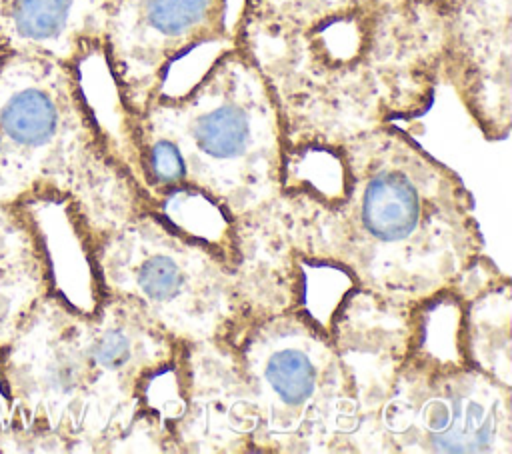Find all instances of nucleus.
I'll return each mask as SVG.
<instances>
[{
	"label": "nucleus",
	"instance_id": "nucleus-12",
	"mask_svg": "<svg viewBox=\"0 0 512 454\" xmlns=\"http://www.w3.org/2000/svg\"><path fill=\"white\" fill-rule=\"evenodd\" d=\"M0 204H38L36 190L12 152L0 126Z\"/></svg>",
	"mask_w": 512,
	"mask_h": 454
},
{
	"label": "nucleus",
	"instance_id": "nucleus-6",
	"mask_svg": "<svg viewBox=\"0 0 512 454\" xmlns=\"http://www.w3.org/2000/svg\"><path fill=\"white\" fill-rule=\"evenodd\" d=\"M0 126L38 204L64 208L84 258L100 238L154 210L128 146L92 110L78 66L0 54Z\"/></svg>",
	"mask_w": 512,
	"mask_h": 454
},
{
	"label": "nucleus",
	"instance_id": "nucleus-8",
	"mask_svg": "<svg viewBox=\"0 0 512 454\" xmlns=\"http://www.w3.org/2000/svg\"><path fill=\"white\" fill-rule=\"evenodd\" d=\"M464 304L444 348L420 326L378 408L380 450L494 454L512 448L510 384L476 366L466 348Z\"/></svg>",
	"mask_w": 512,
	"mask_h": 454
},
{
	"label": "nucleus",
	"instance_id": "nucleus-4",
	"mask_svg": "<svg viewBox=\"0 0 512 454\" xmlns=\"http://www.w3.org/2000/svg\"><path fill=\"white\" fill-rule=\"evenodd\" d=\"M154 210L174 220L204 204L232 246L234 230L280 192L286 134L272 90L236 44L184 92L162 90L122 118Z\"/></svg>",
	"mask_w": 512,
	"mask_h": 454
},
{
	"label": "nucleus",
	"instance_id": "nucleus-5",
	"mask_svg": "<svg viewBox=\"0 0 512 454\" xmlns=\"http://www.w3.org/2000/svg\"><path fill=\"white\" fill-rule=\"evenodd\" d=\"M212 386L180 378V402L210 398L222 420L218 450L328 452L352 448L358 428L378 444V406L364 398L334 330L304 312L244 316L220 342ZM180 406V404H178Z\"/></svg>",
	"mask_w": 512,
	"mask_h": 454
},
{
	"label": "nucleus",
	"instance_id": "nucleus-11",
	"mask_svg": "<svg viewBox=\"0 0 512 454\" xmlns=\"http://www.w3.org/2000/svg\"><path fill=\"white\" fill-rule=\"evenodd\" d=\"M56 290L50 248L32 206L0 204V354L28 314Z\"/></svg>",
	"mask_w": 512,
	"mask_h": 454
},
{
	"label": "nucleus",
	"instance_id": "nucleus-10",
	"mask_svg": "<svg viewBox=\"0 0 512 454\" xmlns=\"http://www.w3.org/2000/svg\"><path fill=\"white\" fill-rule=\"evenodd\" d=\"M108 0H0V54L78 66L104 50Z\"/></svg>",
	"mask_w": 512,
	"mask_h": 454
},
{
	"label": "nucleus",
	"instance_id": "nucleus-1",
	"mask_svg": "<svg viewBox=\"0 0 512 454\" xmlns=\"http://www.w3.org/2000/svg\"><path fill=\"white\" fill-rule=\"evenodd\" d=\"M254 216L272 220L288 256L344 274L386 306L416 308L456 288L482 256L464 184L396 124L286 146L280 192Z\"/></svg>",
	"mask_w": 512,
	"mask_h": 454
},
{
	"label": "nucleus",
	"instance_id": "nucleus-9",
	"mask_svg": "<svg viewBox=\"0 0 512 454\" xmlns=\"http://www.w3.org/2000/svg\"><path fill=\"white\" fill-rule=\"evenodd\" d=\"M224 40L234 42L226 0H108L102 56L122 118L166 86L178 60Z\"/></svg>",
	"mask_w": 512,
	"mask_h": 454
},
{
	"label": "nucleus",
	"instance_id": "nucleus-2",
	"mask_svg": "<svg viewBox=\"0 0 512 454\" xmlns=\"http://www.w3.org/2000/svg\"><path fill=\"white\" fill-rule=\"evenodd\" d=\"M184 344L132 302L48 294L0 354V452H112L168 434Z\"/></svg>",
	"mask_w": 512,
	"mask_h": 454
},
{
	"label": "nucleus",
	"instance_id": "nucleus-3",
	"mask_svg": "<svg viewBox=\"0 0 512 454\" xmlns=\"http://www.w3.org/2000/svg\"><path fill=\"white\" fill-rule=\"evenodd\" d=\"M234 42L266 78L286 146L418 114L446 66L444 20L428 0H246Z\"/></svg>",
	"mask_w": 512,
	"mask_h": 454
},
{
	"label": "nucleus",
	"instance_id": "nucleus-7",
	"mask_svg": "<svg viewBox=\"0 0 512 454\" xmlns=\"http://www.w3.org/2000/svg\"><path fill=\"white\" fill-rule=\"evenodd\" d=\"M92 302L122 298L182 344L226 338L244 318L234 258L146 210L100 238L86 254Z\"/></svg>",
	"mask_w": 512,
	"mask_h": 454
}]
</instances>
